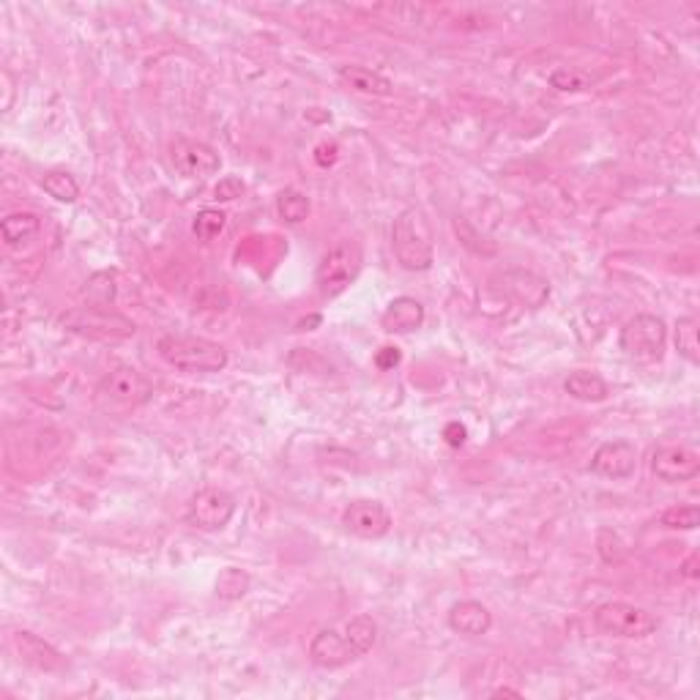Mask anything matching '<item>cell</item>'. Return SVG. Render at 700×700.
Masks as SVG:
<instances>
[{"instance_id":"obj_1","label":"cell","mask_w":700,"mask_h":700,"mask_svg":"<svg viewBox=\"0 0 700 700\" xmlns=\"http://www.w3.org/2000/svg\"><path fill=\"white\" fill-rule=\"evenodd\" d=\"M394 258L405 271H427L435 260V238L422 208H405L392 227Z\"/></svg>"},{"instance_id":"obj_2","label":"cell","mask_w":700,"mask_h":700,"mask_svg":"<svg viewBox=\"0 0 700 700\" xmlns=\"http://www.w3.org/2000/svg\"><path fill=\"white\" fill-rule=\"evenodd\" d=\"M154 386L134 367H115L93 389V408L104 416H126L151 400Z\"/></svg>"},{"instance_id":"obj_3","label":"cell","mask_w":700,"mask_h":700,"mask_svg":"<svg viewBox=\"0 0 700 700\" xmlns=\"http://www.w3.org/2000/svg\"><path fill=\"white\" fill-rule=\"evenodd\" d=\"M156 350L159 356L175 367L178 372H222L227 367V350L214 340H206V337H175V334H167L162 340L156 342Z\"/></svg>"},{"instance_id":"obj_4","label":"cell","mask_w":700,"mask_h":700,"mask_svg":"<svg viewBox=\"0 0 700 700\" xmlns=\"http://www.w3.org/2000/svg\"><path fill=\"white\" fill-rule=\"evenodd\" d=\"M364 255L356 241H340L337 247L329 249L318 263L315 285L323 299H337L359 279Z\"/></svg>"},{"instance_id":"obj_5","label":"cell","mask_w":700,"mask_h":700,"mask_svg":"<svg viewBox=\"0 0 700 700\" xmlns=\"http://www.w3.org/2000/svg\"><path fill=\"white\" fill-rule=\"evenodd\" d=\"M61 326L72 334L88 340H129L134 334V323L121 312H113L104 304L69 309L61 318Z\"/></svg>"},{"instance_id":"obj_6","label":"cell","mask_w":700,"mask_h":700,"mask_svg":"<svg viewBox=\"0 0 700 700\" xmlns=\"http://www.w3.org/2000/svg\"><path fill=\"white\" fill-rule=\"evenodd\" d=\"M594 627L599 635L621 640H643L654 635L659 621L646 608L629 602H605L594 610Z\"/></svg>"},{"instance_id":"obj_7","label":"cell","mask_w":700,"mask_h":700,"mask_svg":"<svg viewBox=\"0 0 700 700\" xmlns=\"http://www.w3.org/2000/svg\"><path fill=\"white\" fill-rule=\"evenodd\" d=\"M618 342L629 359L640 361V364H654L665 356V348H668V326L657 315L640 312L624 323Z\"/></svg>"},{"instance_id":"obj_8","label":"cell","mask_w":700,"mask_h":700,"mask_svg":"<svg viewBox=\"0 0 700 700\" xmlns=\"http://www.w3.org/2000/svg\"><path fill=\"white\" fill-rule=\"evenodd\" d=\"M236 515V498L222 487H203L189 498L186 523L197 531H222Z\"/></svg>"},{"instance_id":"obj_9","label":"cell","mask_w":700,"mask_h":700,"mask_svg":"<svg viewBox=\"0 0 700 700\" xmlns=\"http://www.w3.org/2000/svg\"><path fill=\"white\" fill-rule=\"evenodd\" d=\"M498 290L504 293L506 299L515 301L517 307L523 309H539L550 299V285L545 277H539L528 268H506L504 274L495 277Z\"/></svg>"},{"instance_id":"obj_10","label":"cell","mask_w":700,"mask_h":700,"mask_svg":"<svg viewBox=\"0 0 700 700\" xmlns=\"http://www.w3.org/2000/svg\"><path fill=\"white\" fill-rule=\"evenodd\" d=\"M651 471H654L659 482L665 484L690 482L700 474V454L692 446H684V443L659 446L654 452V460H651Z\"/></svg>"},{"instance_id":"obj_11","label":"cell","mask_w":700,"mask_h":700,"mask_svg":"<svg viewBox=\"0 0 700 700\" xmlns=\"http://www.w3.org/2000/svg\"><path fill=\"white\" fill-rule=\"evenodd\" d=\"M170 162H173L175 173H181L184 178H208L217 175L222 167L219 154L203 140H175L170 145Z\"/></svg>"},{"instance_id":"obj_12","label":"cell","mask_w":700,"mask_h":700,"mask_svg":"<svg viewBox=\"0 0 700 700\" xmlns=\"http://www.w3.org/2000/svg\"><path fill=\"white\" fill-rule=\"evenodd\" d=\"M342 525H345L353 536H359V539H381V536L389 534V528H392V515H389V509H386L381 501H375V498H359V501L345 506Z\"/></svg>"},{"instance_id":"obj_13","label":"cell","mask_w":700,"mask_h":700,"mask_svg":"<svg viewBox=\"0 0 700 700\" xmlns=\"http://www.w3.org/2000/svg\"><path fill=\"white\" fill-rule=\"evenodd\" d=\"M309 659H312V665H318L323 670H337L350 665V662H356L359 654L350 646L345 629L329 627L320 629L318 635L312 638V643H309Z\"/></svg>"},{"instance_id":"obj_14","label":"cell","mask_w":700,"mask_h":700,"mask_svg":"<svg viewBox=\"0 0 700 700\" xmlns=\"http://www.w3.org/2000/svg\"><path fill=\"white\" fill-rule=\"evenodd\" d=\"M638 449L629 441H608L599 446L591 457V471L605 479H627L635 474Z\"/></svg>"},{"instance_id":"obj_15","label":"cell","mask_w":700,"mask_h":700,"mask_svg":"<svg viewBox=\"0 0 700 700\" xmlns=\"http://www.w3.org/2000/svg\"><path fill=\"white\" fill-rule=\"evenodd\" d=\"M11 643H14V649H17V654L28 668L42 670V673H63L66 670V657L61 651L50 646L39 635H33V632H14Z\"/></svg>"},{"instance_id":"obj_16","label":"cell","mask_w":700,"mask_h":700,"mask_svg":"<svg viewBox=\"0 0 700 700\" xmlns=\"http://www.w3.org/2000/svg\"><path fill=\"white\" fill-rule=\"evenodd\" d=\"M449 627L463 638H482L493 627V613L476 599H463L449 610Z\"/></svg>"},{"instance_id":"obj_17","label":"cell","mask_w":700,"mask_h":700,"mask_svg":"<svg viewBox=\"0 0 700 700\" xmlns=\"http://www.w3.org/2000/svg\"><path fill=\"white\" fill-rule=\"evenodd\" d=\"M424 323V307L422 301L411 299V296H400L394 299L386 312L381 315L383 331L389 334H408V331H416Z\"/></svg>"},{"instance_id":"obj_18","label":"cell","mask_w":700,"mask_h":700,"mask_svg":"<svg viewBox=\"0 0 700 700\" xmlns=\"http://www.w3.org/2000/svg\"><path fill=\"white\" fill-rule=\"evenodd\" d=\"M342 85H348L353 91L367 93V96H392L394 83L389 77H383L381 72H372L364 66H340L337 72Z\"/></svg>"},{"instance_id":"obj_19","label":"cell","mask_w":700,"mask_h":700,"mask_svg":"<svg viewBox=\"0 0 700 700\" xmlns=\"http://www.w3.org/2000/svg\"><path fill=\"white\" fill-rule=\"evenodd\" d=\"M564 392L580 402H602L608 400L610 389L608 383H605V378L597 375V372L577 370L564 381Z\"/></svg>"},{"instance_id":"obj_20","label":"cell","mask_w":700,"mask_h":700,"mask_svg":"<svg viewBox=\"0 0 700 700\" xmlns=\"http://www.w3.org/2000/svg\"><path fill=\"white\" fill-rule=\"evenodd\" d=\"M39 230H42V219L36 217L33 211H14L0 222V236L9 247L31 241L33 236H39Z\"/></svg>"},{"instance_id":"obj_21","label":"cell","mask_w":700,"mask_h":700,"mask_svg":"<svg viewBox=\"0 0 700 700\" xmlns=\"http://www.w3.org/2000/svg\"><path fill=\"white\" fill-rule=\"evenodd\" d=\"M345 635H348L350 646L356 649V654H359V659L364 657V654H370L372 646L378 643V624H375V618L372 616H353L345 624Z\"/></svg>"},{"instance_id":"obj_22","label":"cell","mask_w":700,"mask_h":700,"mask_svg":"<svg viewBox=\"0 0 700 700\" xmlns=\"http://www.w3.org/2000/svg\"><path fill=\"white\" fill-rule=\"evenodd\" d=\"M676 350L690 364H700V320L687 315L676 320Z\"/></svg>"},{"instance_id":"obj_23","label":"cell","mask_w":700,"mask_h":700,"mask_svg":"<svg viewBox=\"0 0 700 700\" xmlns=\"http://www.w3.org/2000/svg\"><path fill=\"white\" fill-rule=\"evenodd\" d=\"M277 214L288 225H301L309 217V197L299 189H282L277 195Z\"/></svg>"},{"instance_id":"obj_24","label":"cell","mask_w":700,"mask_h":700,"mask_svg":"<svg viewBox=\"0 0 700 700\" xmlns=\"http://www.w3.org/2000/svg\"><path fill=\"white\" fill-rule=\"evenodd\" d=\"M42 189L52 200H58V203H74L80 197V184L69 173H63V170H52V173L44 175Z\"/></svg>"},{"instance_id":"obj_25","label":"cell","mask_w":700,"mask_h":700,"mask_svg":"<svg viewBox=\"0 0 700 700\" xmlns=\"http://www.w3.org/2000/svg\"><path fill=\"white\" fill-rule=\"evenodd\" d=\"M225 225H227L225 211H219V208H203V211H197L195 222H192V233H195L197 241L211 244L214 238L222 236Z\"/></svg>"},{"instance_id":"obj_26","label":"cell","mask_w":700,"mask_h":700,"mask_svg":"<svg viewBox=\"0 0 700 700\" xmlns=\"http://www.w3.org/2000/svg\"><path fill=\"white\" fill-rule=\"evenodd\" d=\"M659 523L665 525V528H676V531H692L700 523V509L692 504L670 506V509L662 512Z\"/></svg>"},{"instance_id":"obj_27","label":"cell","mask_w":700,"mask_h":700,"mask_svg":"<svg viewBox=\"0 0 700 700\" xmlns=\"http://www.w3.org/2000/svg\"><path fill=\"white\" fill-rule=\"evenodd\" d=\"M597 550H599V558L605 561V564H624V558H627V545H624V539L616 534V531H610V528H602L597 534Z\"/></svg>"},{"instance_id":"obj_28","label":"cell","mask_w":700,"mask_h":700,"mask_svg":"<svg viewBox=\"0 0 700 700\" xmlns=\"http://www.w3.org/2000/svg\"><path fill=\"white\" fill-rule=\"evenodd\" d=\"M249 575L236 567H227L217 580V594L222 599H241L247 594Z\"/></svg>"},{"instance_id":"obj_29","label":"cell","mask_w":700,"mask_h":700,"mask_svg":"<svg viewBox=\"0 0 700 700\" xmlns=\"http://www.w3.org/2000/svg\"><path fill=\"white\" fill-rule=\"evenodd\" d=\"M550 85L558 88V91H586L588 77L577 72H569V69H558V72L550 74Z\"/></svg>"},{"instance_id":"obj_30","label":"cell","mask_w":700,"mask_h":700,"mask_svg":"<svg viewBox=\"0 0 700 700\" xmlns=\"http://www.w3.org/2000/svg\"><path fill=\"white\" fill-rule=\"evenodd\" d=\"M244 181L241 178H236V175H227V178H222L217 184V189H214V195H217V200H222V203H230V200H238V197L244 195Z\"/></svg>"},{"instance_id":"obj_31","label":"cell","mask_w":700,"mask_h":700,"mask_svg":"<svg viewBox=\"0 0 700 700\" xmlns=\"http://www.w3.org/2000/svg\"><path fill=\"white\" fill-rule=\"evenodd\" d=\"M375 364H378L381 370H389V367H394V364H400V350L381 348V353L375 356Z\"/></svg>"},{"instance_id":"obj_32","label":"cell","mask_w":700,"mask_h":700,"mask_svg":"<svg viewBox=\"0 0 700 700\" xmlns=\"http://www.w3.org/2000/svg\"><path fill=\"white\" fill-rule=\"evenodd\" d=\"M443 435H446V443H449V446H463L465 435L468 433H465L463 424L452 422L449 427H446V430H443Z\"/></svg>"},{"instance_id":"obj_33","label":"cell","mask_w":700,"mask_h":700,"mask_svg":"<svg viewBox=\"0 0 700 700\" xmlns=\"http://www.w3.org/2000/svg\"><path fill=\"white\" fill-rule=\"evenodd\" d=\"M493 698H523L517 690H509V687H498V690L493 692Z\"/></svg>"},{"instance_id":"obj_34","label":"cell","mask_w":700,"mask_h":700,"mask_svg":"<svg viewBox=\"0 0 700 700\" xmlns=\"http://www.w3.org/2000/svg\"><path fill=\"white\" fill-rule=\"evenodd\" d=\"M695 561H698V556H692L687 564H684V575L687 577H695L698 575V569H695Z\"/></svg>"}]
</instances>
